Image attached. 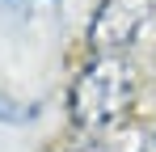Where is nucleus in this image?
<instances>
[{
	"label": "nucleus",
	"mask_w": 156,
	"mask_h": 152,
	"mask_svg": "<svg viewBox=\"0 0 156 152\" xmlns=\"http://www.w3.org/2000/svg\"><path fill=\"white\" fill-rule=\"evenodd\" d=\"M152 17V0H101L89 21V47L97 55L127 51Z\"/></svg>",
	"instance_id": "nucleus-2"
},
{
	"label": "nucleus",
	"mask_w": 156,
	"mask_h": 152,
	"mask_svg": "<svg viewBox=\"0 0 156 152\" xmlns=\"http://www.w3.org/2000/svg\"><path fill=\"white\" fill-rule=\"evenodd\" d=\"M135 152H156V127L144 135V139H139V148H135Z\"/></svg>",
	"instance_id": "nucleus-3"
},
{
	"label": "nucleus",
	"mask_w": 156,
	"mask_h": 152,
	"mask_svg": "<svg viewBox=\"0 0 156 152\" xmlns=\"http://www.w3.org/2000/svg\"><path fill=\"white\" fill-rule=\"evenodd\" d=\"M135 97V76L122 55H93L68 89V114L80 131H105L122 123Z\"/></svg>",
	"instance_id": "nucleus-1"
}]
</instances>
